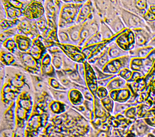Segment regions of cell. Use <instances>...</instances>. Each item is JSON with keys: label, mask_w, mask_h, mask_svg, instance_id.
I'll use <instances>...</instances> for the list:
<instances>
[{"label": "cell", "mask_w": 155, "mask_h": 137, "mask_svg": "<svg viewBox=\"0 0 155 137\" xmlns=\"http://www.w3.org/2000/svg\"><path fill=\"white\" fill-rule=\"evenodd\" d=\"M84 3H64L59 18L58 28L66 29L76 25L80 9Z\"/></svg>", "instance_id": "cell-1"}, {"label": "cell", "mask_w": 155, "mask_h": 137, "mask_svg": "<svg viewBox=\"0 0 155 137\" xmlns=\"http://www.w3.org/2000/svg\"><path fill=\"white\" fill-rule=\"evenodd\" d=\"M115 2V7L117 9L119 15L120 16L124 22L126 28L133 29L136 28H143L151 32L147 25L146 22L142 17H140L134 13H131L120 7V3Z\"/></svg>", "instance_id": "cell-2"}, {"label": "cell", "mask_w": 155, "mask_h": 137, "mask_svg": "<svg viewBox=\"0 0 155 137\" xmlns=\"http://www.w3.org/2000/svg\"><path fill=\"white\" fill-rule=\"evenodd\" d=\"M23 69L35 75H41V63L28 52H21L18 50L14 54Z\"/></svg>", "instance_id": "cell-3"}, {"label": "cell", "mask_w": 155, "mask_h": 137, "mask_svg": "<svg viewBox=\"0 0 155 137\" xmlns=\"http://www.w3.org/2000/svg\"><path fill=\"white\" fill-rule=\"evenodd\" d=\"M131 59L129 55H127L110 60L103 68L102 71L107 74L117 75L123 69L130 68Z\"/></svg>", "instance_id": "cell-4"}, {"label": "cell", "mask_w": 155, "mask_h": 137, "mask_svg": "<svg viewBox=\"0 0 155 137\" xmlns=\"http://www.w3.org/2000/svg\"><path fill=\"white\" fill-rule=\"evenodd\" d=\"M19 19V23L17 27L18 34L26 35L32 40L41 35L36 25V20H31L24 17Z\"/></svg>", "instance_id": "cell-5"}, {"label": "cell", "mask_w": 155, "mask_h": 137, "mask_svg": "<svg viewBox=\"0 0 155 137\" xmlns=\"http://www.w3.org/2000/svg\"><path fill=\"white\" fill-rule=\"evenodd\" d=\"M57 45L61 49L64 54L73 62L83 63L86 61V58L81 51L82 47L71 44L59 43Z\"/></svg>", "instance_id": "cell-6"}, {"label": "cell", "mask_w": 155, "mask_h": 137, "mask_svg": "<svg viewBox=\"0 0 155 137\" xmlns=\"http://www.w3.org/2000/svg\"><path fill=\"white\" fill-rule=\"evenodd\" d=\"M41 1H31L23 11V17L31 20H36L45 15L44 3Z\"/></svg>", "instance_id": "cell-7"}, {"label": "cell", "mask_w": 155, "mask_h": 137, "mask_svg": "<svg viewBox=\"0 0 155 137\" xmlns=\"http://www.w3.org/2000/svg\"><path fill=\"white\" fill-rule=\"evenodd\" d=\"M115 42L125 51L129 52L135 48V39L132 29L126 28L117 37Z\"/></svg>", "instance_id": "cell-8"}, {"label": "cell", "mask_w": 155, "mask_h": 137, "mask_svg": "<svg viewBox=\"0 0 155 137\" xmlns=\"http://www.w3.org/2000/svg\"><path fill=\"white\" fill-rule=\"evenodd\" d=\"M83 63L85 70L84 80L86 86H87L89 90L93 94V96L96 97V92L98 87L96 73L91 65L87 61Z\"/></svg>", "instance_id": "cell-9"}, {"label": "cell", "mask_w": 155, "mask_h": 137, "mask_svg": "<svg viewBox=\"0 0 155 137\" xmlns=\"http://www.w3.org/2000/svg\"><path fill=\"white\" fill-rule=\"evenodd\" d=\"M45 2L44 6L47 18L53 20L58 23L62 2L59 1H46Z\"/></svg>", "instance_id": "cell-10"}, {"label": "cell", "mask_w": 155, "mask_h": 137, "mask_svg": "<svg viewBox=\"0 0 155 137\" xmlns=\"http://www.w3.org/2000/svg\"><path fill=\"white\" fill-rule=\"evenodd\" d=\"M47 48L43 41V38L41 35L33 40L32 46L28 52L36 59L41 61L44 55L48 53Z\"/></svg>", "instance_id": "cell-11"}, {"label": "cell", "mask_w": 155, "mask_h": 137, "mask_svg": "<svg viewBox=\"0 0 155 137\" xmlns=\"http://www.w3.org/2000/svg\"><path fill=\"white\" fill-rule=\"evenodd\" d=\"M135 39V48H138L147 46L149 42L155 36V34L143 28L132 29Z\"/></svg>", "instance_id": "cell-12"}, {"label": "cell", "mask_w": 155, "mask_h": 137, "mask_svg": "<svg viewBox=\"0 0 155 137\" xmlns=\"http://www.w3.org/2000/svg\"><path fill=\"white\" fill-rule=\"evenodd\" d=\"M153 62L147 58H132L130 61V68L132 71L140 72L143 76L148 72L151 68Z\"/></svg>", "instance_id": "cell-13"}, {"label": "cell", "mask_w": 155, "mask_h": 137, "mask_svg": "<svg viewBox=\"0 0 155 137\" xmlns=\"http://www.w3.org/2000/svg\"><path fill=\"white\" fill-rule=\"evenodd\" d=\"M90 1L86 2L80 10L76 24H83L94 18V8Z\"/></svg>", "instance_id": "cell-14"}, {"label": "cell", "mask_w": 155, "mask_h": 137, "mask_svg": "<svg viewBox=\"0 0 155 137\" xmlns=\"http://www.w3.org/2000/svg\"><path fill=\"white\" fill-rule=\"evenodd\" d=\"M154 128L148 125L143 119H138L130 127V131L133 132L138 137H146L151 133Z\"/></svg>", "instance_id": "cell-15"}, {"label": "cell", "mask_w": 155, "mask_h": 137, "mask_svg": "<svg viewBox=\"0 0 155 137\" xmlns=\"http://www.w3.org/2000/svg\"><path fill=\"white\" fill-rule=\"evenodd\" d=\"M41 73L42 76L49 78H57L56 70L51 63V55L48 52L41 60Z\"/></svg>", "instance_id": "cell-16"}, {"label": "cell", "mask_w": 155, "mask_h": 137, "mask_svg": "<svg viewBox=\"0 0 155 137\" xmlns=\"http://www.w3.org/2000/svg\"><path fill=\"white\" fill-rule=\"evenodd\" d=\"M132 96V93L128 88L111 91L109 93V96L116 102L127 103Z\"/></svg>", "instance_id": "cell-17"}, {"label": "cell", "mask_w": 155, "mask_h": 137, "mask_svg": "<svg viewBox=\"0 0 155 137\" xmlns=\"http://www.w3.org/2000/svg\"><path fill=\"white\" fill-rule=\"evenodd\" d=\"M2 2L6 13V19L12 20L23 17L24 11L12 6L8 1H2Z\"/></svg>", "instance_id": "cell-18"}, {"label": "cell", "mask_w": 155, "mask_h": 137, "mask_svg": "<svg viewBox=\"0 0 155 137\" xmlns=\"http://www.w3.org/2000/svg\"><path fill=\"white\" fill-rule=\"evenodd\" d=\"M1 61L2 64L4 66H14L23 68L16 56L4 48L2 49V48H1Z\"/></svg>", "instance_id": "cell-19"}, {"label": "cell", "mask_w": 155, "mask_h": 137, "mask_svg": "<svg viewBox=\"0 0 155 137\" xmlns=\"http://www.w3.org/2000/svg\"><path fill=\"white\" fill-rule=\"evenodd\" d=\"M14 39L17 43L18 50L21 52H28L32 46L33 40L26 35L17 34L14 37Z\"/></svg>", "instance_id": "cell-20"}, {"label": "cell", "mask_w": 155, "mask_h": 137, "mask_svg": "<svg viewBox=\"0 0 155 137\" xmlns=\"http://www.w3.org/2000/svg\"><path fill=\"white\" fill-rule=\"evenodd\" d=\"M104 22L108 25L115 35L119 34L127 28L119 15L111 19L107 20Z\"/></svg>", "instance_id": "cell-21"}, {"label": "cell", "mask_w": 155, "mask_h": 137, "mask_svg": "<svg viewBox=\"0 0 155 137\" xmlns=\"http://www.w3.org/2000/svg\"><path fill=\"white\" fill-rule=\"evenodd\" d=\"M108 54L111 60L129 55V52L123 50L116 42H113L108 47Z\"/></svg>", "instance_id": "cell-22"}, {"label": "cell", "mask_w": 155, "mask_h": 137, "mask_svg": "<svg viewBox=\"0 0 155 137\" xmlns=\"http://www.w3.org/2000/svg\"><path fill=\"white\" fill-rule=\"evenodd\" d=\"M126 88H127V82L118 75L113 78L106 87L109 92L111 91L120 89Z\"/></svg>", "instance_id": "cell-23"}, {"label": "cell", "mask_w": 155, "mask_h": 137, "mask_svg": "<svg viewBox=\"0 0 155 137\" xmlns=\"http://www.w3.org/2000/svg\"><path fill=\"white\" fill-rule=\"evenodd\" d=\"M154 49L150 46H145L141 48H135L129 52V56L131 58H145L147 57L150 52Z\"/></svg>", "instance_id": "cell-24"}, {"label": "cell", "mask_w": 155, "mask_h": 137, "mask_svg": "<svg viewBox=\"0 0 155 137\" xmlns=\"http://www.w3.org/2000/svg\"><path fill=\"white\" fill-rule=\"evenodd\" d=\"M99 32L101 34L103 41L108 40H110L113 36L116 35L109 27L108 25L105 23L102 20H101Z\"/></svg>", "instance_id": "cell-25"}, {"label": "cell", "mask_w": 155, "mask_h": 137, "mask_svg": "<svg viewBox=\"0 0 155 137\" xmlns=\"http://www.w3.org/2000/svg\"><path fill=\"white\" fill-rule=\"evenodd\" d=\"M69 100L75 105H81L84 101L81 92L77 89H72L68 93Z\"/></svg>", "instance_id": "cell-26"}, {"label": "cell", "mask_w": 155, "mask_h": 137, "mask_svg": "<svg viewBox=\"0 0 155 137\" xmlns=\"http://www.w3.org/2000/svg\"><path fill=\"white\" fill-rule=\"evenodd\" d=\"M110 60L108 54V47H106L103 51L100 54L94 66L102 70L103 68Z\"/></svg>", "instance_id": "cell-27"}, {"label": "cell", "mask_w": 155, "mask_h": 137, "mask_svg": "<svg viewBox=\"0 0 155 137\" xmlns=\"http://www.w3.org/2000/svg\"><path fill=\"white\" fill-rule=\"evenodd\" d=\"M133 106H137V105L128 103H119L115 102L114 109H113V113L111 115L115 116L119 113L124 115V112L126 111V110L127 109L130 107Z\"/></svg>", "instance_id": "cell-28"}, {"label": "cell", "mask_w": 155, "mask_h": 137, "mask_svg": "<svg viewBox=\"0 0 155 137\" xmlns=\"http://www.w3.org/2000/svg\"><path fill=\"white\" fill-rule=\"evenodd\" d=\"M20 19L11 20L3 19L1 21V31L17 28L19 23Z\"/></svg>", "instance_id": "cell-29"}, {"label": "cell", "mask_w": 155, "mask_h": 137, "mask_svg": "<svg viewBox=\"0 0 155 137\" xmlns=\"http://www.w3.org/2000/svg\"><path fill=\"white\" fill-rule=\"evenodd\" d=\"M1 45L3 48L13 54H15L18 50L14 37L6 40L1 44Z\"/></svg>", "instance_id": "cell-30"}, {"label": "cell", "mask_w": 155, "mask_h": 137, "mask_svg": "<svg viewBox=\"0 0 155 137\" xmlns=\"http://www.w3.org/2000/svg\"><path fill=\"white\" fill-rule=\"evenodd\" d=\"M63 53L51 55V63L56 71L61 70L63 68L64 60L62 57Z\"/></svg>", "instance_id": "cell-31"}, {"label": "cell", "mask_w": 155, "mask_h": 137, "mask_svg": "<svg viewBox=\"0 0 155 137\" xmlns=\"http://www.w3.org/2000/svg\"><path fill=\"white\" fill-rule=\"evenodd\" d=\"M58 38L60 43L73 44L68 32L64 29L58 28Z\"/></svg>", "instance_id": "cell-32"}, {"label": "cell", "mask_w": 155, "mask_h": 137, "mask_svg": "<svg viewBox=\"0 0 155 137\" xmlns=\"http://www.w3.org/2000/svg\"><path fill=\"white\" fill-rule=\"evenodd\" d=\"M18 29L17 28H13L9 29L7 30L3 31L1 32V44L3 43V42L9 38L14 37L18 34Z\"/></svg>", "instance_id": "cell-33"}, {"label": "cell", "mask_w": 155, "mask_h": 137, "mask_svg": "<svg viewBox=\"0 0 155 137\" xmlns=\"http://www.w3.org/2000/svg\"><path fill=\"white\" fill-rule=\"evenodd\" d=\"M101 104L105 109L112 115L114 109L115 102L108 96L104 99H101Z\"/></svg>", "instance_id": "cell-34"}, {"label": "cell", "mask_w": 155, "mask_h": 137, "mask_svg": "<svg viewBox=\"0 0 155 137\" xmlns=\"http://www.w3.org/2000/svg\"><path fill=\"white\" fill-rule=\"evenodd\" d=\"M137 112V106H131L126 110L124 112V115L127 119L134 122L138 119Z\"/></svg>", "instance_id": "cell-35"}, {"label": "cell", "mask_w": 155, "mask_h": 137, "mask_svg": "<svg viewBox=\"0 0 155 137\" xmlns=\"http://www.w3.org/2000/svg\"><path fill=\"white\" fill-rule=\"evenodd\" d=\"M36 23L41 34L42 35L47 29L48 26V19L46 15H44L41 18L36 20Z\"/></svg>", "instance_id": "cell-36"}, {"label": "cell", "mask_w": 155, "mask_h": 137, "mask_svg": "<svg viewBox=\"0 0 155 137\" xmlns=\"http://www.w3.org/2000/svg\"><path fill=\"white\" fill-rule=\"evenodd\" d=\"M103 41L101 34L99 32L95 34L91 37L84 44V46H88L94 44H98Z\"/></svg>", "instance_id": "cell-37"}, {"label": "cell", "mask_w": 155, "mask_h": 137, "mask_svg": "<svg viewBox=\"0 0 155 137\" xmlns=\"http://www.w3.org/2000/svg\"><path fill=\"white\" fill-rule=\"evenodd\" d=\"M48 83L51 87L54 89L58 90H66L67 88L64 87L60 82H59L58 78H49Z\"/></svg>", "instance_id": "cell-38"}, {"label": "cell", "mask_w": 155, "mask_h": 137, "mask_svg": "<svg viewBox=\"0 0 155 137\" xmlns=\"http://www.w3.org/2000/svg\"><path fill=\"white\" fill-rule=\"evenodd\" d=\"M132 72H133V71L130 68H125L121 70L119 72L117 75L119 77H121L122 79H124L127 82L131 78Z\"/></svg>", "instance_id": "cell-39"}, {"label": "cell", "mask_w": 155, "mask_h": 137, "mask_svg": "<svg viewBox=\"0 0 155 137\" xmlns=\"http://www.w3.org/2000/svg\"><path fill=\"white\" fill-rule=\"evenodd\" d=\"M109 92L106 87L98 86L96 92V97H97L100 100L102 99L107 97L109 95Z\"/></svg>", "instance_id": "cell-40"}, {"label": "cell", "mask_w": 155, "mask_h": 137, "mask_svg": "<svg viewBox=\"0 0 155 137\" xmlns=\"http://www.w3.org/2000/svg\"><path fill=\"white\" fill-rule=\"evenodd\" d=\"M143 76H144L143 74H141L140 72L137 71H133L131 78L127 82V83H132L136 81L137 79H141Z\"/></svg>", "instance_id": "cell-41"}, {"label": "cell", "mask_w": 155, "mask_h": 137, "mask_svg": "<svg viewBox=\"0 0 155 137\" xmlns=\"http://www.w3.org/2000/svg\"><path fill=\"white\" fill-rule=\"evenodd\" d=\"M117 75H113L111 77H109L108 78L104 79L101 80L97 81L98 86H101V87H107L108 83H109L113 79L115 78L116 76Z\"/></svg>", "instance_id": "cell-42"}, {"label": "cell", "mask_w": 155, "mask_h": 137, "mask_svg": "<svg viewBox=\"0 0 155 137\" xmlns=\"http://www.w3.org/2000/svg\"><path fill=\"white\" fill-rule=\"evenodd\" d=\"M143 119L148 125L152 128H155V116L150 118H144Z\"/></svg>", "instance_id": "cell-43"}, {"label": "cell", "mask_w": 155, "mask_h": 137, "mask_svg": "<svg viewBox=\"0 0 155 137\" xmlns=\"http://www.w3.org/2000/svg\"><path fill=\"white\" fill-rule=\"evenodd\" d=\"M152 33L155 34V21L152 22H146Z\"/></svg>", "instance_id": "cell-44"}, {"label": "cell", "mask_w": 155, "mask_h": 137, "mask_svg": "<svg viewBox=\"0 0 155 137\" xmlns=\"http://www.w3.org/2000/svg\"><path fill=\"white\" fill-rule=\"evenodd\" d=\"M147 46H150V47L155 48V36H154L152 38V39L149 42L148 44H147Z\"/></svg>", "instance_id": "cell-45"}, {"label": "cell", "mask_w": 155, "mask_h": 137, "mask_svg": "<svg viewBox=\"0 0 155 137\" xmlns=\"http://www.w3.org/2000/svg\"><path fill=\"white\" fill-rule=\"evenodd\" d=\"M146 137H155V136L152 133H150Z\"/></svg>", "instance_id": "cell-46"}, {"label": "cell", "mask_w": 155, "mask_h": 137, "mask_svg": "<svg viewBox=\"0 0 155 137\" xmlns=\"http://www.w3.org/2000/svg\"><path fill=\"white\" fill-rule=\"evenodd\" d=\"M151 133H152V134H153V135H154V136H155V128H154V129H153V130H152V132H151Z\"/></svg>", "instance_id": "cell-47"}, {"label": "cell", "mask_w": 155, "mask_h": 137, "mask_svg": "<svg viewBox=\"0 0 155 137\" xmlns=\"http://www.w3.org/2000/svg\"></svg>", "instance_id": "cell-48"}]
</instances>
